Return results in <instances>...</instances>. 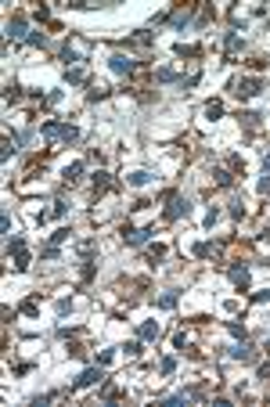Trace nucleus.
Returning a JSON list of instances; mask_svg holds the SVG:
<instances>
[{
  "label": "nucleus",
  "instance_id": "nucleus-9",
  "mask_svg": "<svg viewBox=\"0 0 270 407\" xmlns=\"http://www.w3.org/2000/svg\"><path fill=\"white\" fill-rule=\"evenodd\" d=\"M231 281L238 288H249V267H231Z\"/></svg>",
  "mask_w": 270,
  "mask_h": 407
},
{
  "label": "nucleus",
  "instance_id": "nucleus-21",
  "mask_svg": "<svg viewBox=\"0 0 270 407\" xmlns=\"http://www.w3.org/2000/svg\"><path fill=\"white\" fill-rule=\"evenodd\" d=\"M241 47V36H238V33H231V36H227V51L234 54V51H238Z\"/></svg>",
  "mask_w": 270,
  "mask_h": 407
},
{
  "label": "nucleus",
  "instance_id": "nucleus-14",
  "mask_svg": "<svg viewBox=\"0 0 270 407\" xmlns=\"http://www.w3.org/2000/svg\"><path fill=\"white\" fill-rule=\"evenodd\" d=\"M187 18H191V11H173V15H169V22H173L177 29H184V26H187Z\"/></svg>",
  "mask_w": 270,
  "mask_h": 407
},
{
  "label": "nucleus",
  "instance_id": "nucleus-22",
  "mask_svg": "<svg viewBox=\"0 0 270 407\" xmlns=\"http://www.w3.org/2000/svg\"><path fill=\"white\" fill-rule=\"evenodd\" d=\"M29 43H33V47H47V36H43V33H33Z\"/></svg>",
  "mask_w": 270,
  "mask_h": 407
},
{
  "label": "nucleus",
  "instance_id": "nucleus-1",
  "mask_svg": "<svg viewBox=\"0 0 270 407\" xmlns=\"http://www.w3.org/2000/svg\"><path fill=\"white\" fill-rule=\"evenodd\" d=\"M40 134L47 137V141H65V144H72V141H79V130L76 126H65V123H43L40 126Z\"/></svg>",
  "mask_w": 270,
  "mask_h": 407
},
{
  "label": "nucleus",
  "instance_id": "nucleus-18",
  "mask_svg": "<svg viewBox=\"0 0 270 407\" xmlns=\"http://www.w3.org/2000/svg\"><path fill=\"white\" fill-rule=\"evenodd\" d=\"M83 79H87V72H83V68H68V83H83Z\"/></svg>",
  "mask_w": 270,
  "mask_h": 407
},
{
  "label": "nucleus",
  "instance_id": "nucleus-4",
  "mask_svg": "<svg viewBox=\"0 0 270 407\" xmlns=\"http://www.w3.org/2000/svg\"><path fill=\"white\" fill-rule=\"evenodd\" d=\"M98 382H101V371H98V368H87L83 375L76 378V386H72V393H76V389H87V386H98Z\"/></svg>",
  "mask_w": 270,
  "mask_h": 407
},
{
  "label": "nucleus",
  "instance_id": "nucleus-15",
  "mask_svg": "<svg viewBox=\"0 0 270 407\" xmlns=\"http://www.w3.org/2000/svg\"><path fill=\"white\" fill-rule=\"evenodd\" d=\"M155 79H159V83H173V79H180V76L173 72V68H159V72H155Z\"/></svg>",
  "mask_w": 270,
  "mask_h": 407
},
{
  "label": "nucleus",
  "instance_id": "nucleus-19",
  "mask_svg": "<svg viewBox=\"0 0 270 407\" xmlns=\"http://www.w3.org/2000/svg\"><path fill=\"white\" fill-rule=\"evenodd\" d=\"M15 144H18V141H11V137H7V141H4V152H0V159H4V162H7L11 155H15Z\"/></svg>",
  "mask_w": 270,
  "mask_h": 407
},
{
  "label": "nucleus",
  "instance_id": "nucleus-20",
  "mask_svg": "<svg viewBox=\"0 0 270 407\" xmlns=\"http://www.w3.org/2000/svg\"><path fill=\"white\" fill-rule=\"evenodd\" d=\"M159 306H162V310H169V306H177V296H173V292H166V296H162V299H159Z\"/></svg>",
  "mask_w": 270,
  "mask_h": 407
},
{
  "label": "nucleus",
  "instance_id": "nucleus-3",
  "mask_svg": "<svg viewBox=\"0 0 270 407\" xmlns=\"http://www.w3.org/2000/svg\"><path fill=\"white\" fill-rule=\"evenodd\" d=\"M191 213V202L184 199V195H173L169 199V209H166V220H180V216H187Z\"/></svg>",
  "mask_w": 270,
  "mask_h": 407
},
{
  "label": "nucleus",
  "instance_id": "nucleus-11",
  "mask_svg": "<svg viewBox=\"0 0 270 407\" xmlns=\"http://www.w3.org/2000/svg\"><path fill=\"white\" fill-rule=\"evenodd\" d=\"M130 68H134L130 58H123V54H115V58H112V72H130Z\"/></svg>",
  "mask_w": 270,
  "mask_h": 407
},
{
  "label": "nucleus",
  "instance_id": "nucleus-26",
  "mask_svg": "<svg viewBox=\"0 0 270 407\" xmlns=\"http://www.w3.org/2000/svg\"><path fill=\"white\" fill-rule=\"evenodd\" d=\"M263 170H267V173H270V152H267V155H263Z\"/></svg>",
  "mask_w": 270,
  "mask_h": 407
},
{
  "label": "nucleus",
  "instance_id": "nucleus-24",
  "mask_svg": "<svg viewBox=\"0 0 270 407\" xmlns=\"http://www.w3.org/2000/svg\"><path fill=\"white\" fill-rule=\"evenodd\" d=\"M36 310H40V306H36V299H29V303L22 306V313H29V317H33V313H36Z\"/></svg>",
  "mask_w": 270,
  "mask_h": 407
},
{
  "label": "nucleus",
  "instance_id": "nucleus-2",
  "mask_svg": "<svg viewBox=\"0 0 270 407\" xmlns=\"http://www.w3.org/2000/svg\"><path fill=\"white\" fill-rule=\"evenodd\" d=\"M7 252H15V267H18V271H26V267H29V249H26V241H22L18 235L7 238Z\"/></svg>",
  "mask_w": 270,
  "mask_h": 407
},
{
  "label": "nucleus",
  "instance_id": "nucleus-10",
  "mask_svg": "<svg viewBox=\"0 0 270 407\" xmlns=\"http://www.w3.org/2000/svg\"><path fill=\"white\" fill-rule=\"evenodd\" d=\"M137 335H140V339H159V321H144L137 328Z\"/></svg>",
  "mask_w": 270,
  "mask_h": 407
},
{
  "label": "nucleus",
  "instance_id": "nucleus-16",
  "mask_svg": "<svg viewBox=\"0 0 270 407\" xmlns=\"http://www.w3.org/2000/svg\"><path fill=\"white\" fill-rule=\"evenodd\" d=\"M205 115H209V119H216V115H224V104H220V101H209V104H205Z\"/></svg>",
  "mask_w": 270,
  "mask_h": 407
},
{
  "label": "nucleus",
  "instance_id": "nucleus-23",
  "mask_svg": "<svg viewBox=\"0 0 270 407\" xmlns=\"http://www.w3.org/2000/svg\"><path fill=\"white\" fill-rule=\"evenodd\" d=\"M65 238H68V231H54V235H51V245H62Z\"/></svg>",
  "mask_w": 270,
  "mask_h": 407
},
{
  "label": "nucleus",
  "instance_id": "nucleus-8",
  "mask_svg": "<svg viewBox=\"0 0 270 407\" xmlns=\"http://www.w3.org/2000/svg\"><path fill=\"white\" fill-rule=\"evenodd\" d=\"M231 353L238 357V360H245V364H249V360H256V346H252V342H241V346H234Z\"/></svg>",
  "mask_w": 270,
  "mask_h": 407
},
{
  "label": "nucleus",
  "instance_id": "nucleus-17",
  "mask_svg": "<svg viewBox=\"0 0 270 407\" xmlns=\"http://www.w3.org/2000/svg\"><path fill=\"white\" fill-rule=\"evenodd\" d=\"M159 371H162V375H173V371H177V360H173V357H162Z\"/></svg>",
  "mask_w": 270,
  "mask_h": 407
},
{
  "label": "nucleus",
  "instance_id": "nucleus-7",
  "mask_svg": "<svg viewBox=\"0 0 270 407\" xmlns=\"http://www.w3.org/2000/svg\"><path fill=\"white\" fill-rule=\"evenodd\" d=\"M234 94H238V98H256V94H260V79H241Z\"/></svg>",
  "mask_w": 270,
  "mask_h": 407
},
{
  "label": "nucleus",
  "instance_id": "nucleus-25",
  "mask_svg": "<svg viewBox=\"0 0 270 407\" xmlns=\"http://www.w3.org/2000/svg\"><path fill=\"white\" fill-rule=\"evenodd\" d=\"M260 191H263V195H267V191H270V173H267V180H263V184H260Z\"/></svg>",
  "mask_w": 270,
  "mask_h": 407
},
{
  "label": "nucleus",
  "instance_id": "nucleus-13",
  "mask_svg": "<svg viewBox=\"0 0 270 407\" xmlns=\"http://www.w3.org/2000/svg\"><path fill=\"white\" fill-rule=\"evenodd\" d=\"M83 170H87L83 162H72V166L65 170V180H79V177H83Z\"/></svg>",
  "mask_w": 270,
  "mask_h": 407
},
{
  "label": "nucleus",
  "instance_id": "nucleus-5",
  "mask_svg": "<svg viewBox=\"0 0 270 407\" xmlns=\"http://www.w3.org/2000/svg\"><path fill=\"white\" fill-rule=\"evenodd\" d=\"M26 29L29 26H26V18H22V15H15V18L7 22V36L11 40H26Z\"/></svg>",
  "mask_w": 270,
  "mask_h": 407
},
{
  "label": "nucleus",
  "instance_id": "nucleus-12",
  "mask_svg": "<svg viewBox=\"0 0 270 407\" xmlns=\"http://www.w3.org/2000/svg\"><path fill=\"white\" fill-rule=\"evenodd\" d=\"M126 180H130L134 188H144V184L151 180V173H144V170H137V173H130V177H126Z\"/></svg>",
  "mask_w": 270,
  "mask_h": 407
},
{
  "label": "nucleus",
  "instance_id": "nucleus-6",
  "mask_svg": "<svg viewBox=\"0 0 270 407\" xmlns=\"http://www.w3.org/2000/svg\"><path fill=\"white\" fill-rule=\"evenodd\" d=\"M155 235L151 227H137V231H126V245H144V241Z\"/></svg>",
  "mask_w": 270,
  "mask_h": 407
}]
</instances>
